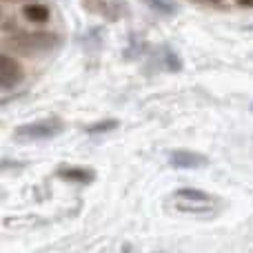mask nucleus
Masks as SVG:
<instances>
[{
	"label": "nucleus",
	"instance_id": "nucleus-1",
	"mask_svg": "<svg viewBox=\"0 0 253 253\" xmlns=\"http://www.w3.org/2000/svg\"><path fill=\"white\" fill-rule=\"evenodd\" d=\"M60 131H62V126L58 120H40V123H29V125L18 126L13 138L34 142V140H47V138H51V135H58Z\"/></svg>",
	"mask_w": 253,
	"mask_h": 253
},
{
	"label": "nucleus",
	"instance_id": "nucleus-2",
	"mask_svg": "<svg viewBox=\"0 0 253 253\" xmlns=\"http://www.w3.org/2000/svg\"><path fill=\"white\" fill-rule=\"evenodd\" d=\"M22 67L18 65V60H13L7 51L0 56V80H2V89L4 91H11L13 87L22 83Z\"/></svg>",
	"mask_w": 253,
	"mask_h": 253
},
{
	"label": "nucleus",
	"instance_id": "nucleus-3",
	"mask_svg": "<svg viewBox=\"0 0 253 253\" xmlns=\"http://www.w3.org/2000/svg\"><path fill=\"white\" fill-rule=\"evenodd\" d=\"M207 162H209L207 156L193 151H173L169 156V165L175 169H198V167H205Z\"/></svg>",
	"mask_w": 253,
	"mask_h": 253
},
{
	"label": "nucleus",
	"instance_id": "nucleus-4",
	"mask_svg": "<svg viewBox=\"0 0 253 253\" xmlns=\"http://www.w3.org/2000/svg\"><path fill=\"white\" fill-rule=\"evenodd\" d=\"M20 16L25 18L27 22H31V25H47L49 20H51V11H49L47 4L42 2H25L20 7Z\"/></svg>",
	"mask_w": 253,
	"mask_h": 253
},
{
	"label": "nucleus",
	"instance_id": "nucleus-5",
	"mask_svg": "<svg viewBox=\"0 0 253 253\" xmlns=\"http://www.w3.org/2000/svg\"><path fill=\"white\" fill-rule=\"evenodd\" d=\"M58 175H60L62 180H69V182H91L93 178H96V173L89 169H80V167H62V169H58Z\"/></svg>",
	"mask_w": 253,
	"mask_h": 253
},
{
	"label": "nucleus",
	"instance_id": "nucleus-6",
	"mask_svg": "<svg viewBox=\"0 0 253 253\" xmlns=\"http://www.w3.org/2000/svg\"><path fill=\"white\" fill-rule=\"evenodd\" d=\"M173 196L182 202H211L213 200V196H209L202 189H178Z\"/></svg>",
	"mask_w": 253,
	"mask_h": 253
},
{
	"label": "nucleus",
	"instance_id": "nucleus-7",
	"mask_svg": "<svg viewBox=\"0 0 253 253\" xmlns=\"http://www.w3.org/2000/svg\"><path fill=\"white\" fill-rule=\"evenodd\" d=\"M118 125H120L118 120L109 118V120H100V123L87 125V126H84V131H87V133H107V131H114Z\"/></svg>",
	"mask_w": 253,
	"mask_h": 253
},
{
	"label": "nucleus",
	"instance_id": "nucleus-8",
	"mask_svg": "<svg viewBox=\"0 0 253 253\" xmlns=\"http://www.w3.org/2000/svg\"><path fill=\"white\" fill-rule=\"evenodd\" d=\"M178 211H187V213H209L211 202H178Z\"/></svg>",
	"mask_w": 253,
	"mask_h": 253
},
{
	"label": "nucleus",
	"instance_id": "nucleus-9",
	"mask_svg": "<svg viewBox=\"0 0 253 253\" xmlns=\"http://www.w3.org/2000/svg\"><path fill=\"white\" fill-rule=\"evenodd\" d=\"M144 2H147L149 7L153 9V11L167 13V16H171V13H175V4H173V2H169V0H144Z\"/></svg>",
	"mask_w": 253,
	"mask_h": 253
},
{
	"label": "nucleus",
	"instance_id": "nucleus-10",
	"mask_svg": "<svg viewBox=\"0 0 253 253\" xmlns=\"http://www.w3.org/2000/svg\"><path fill=\"white\" fill-rule=\"evenodd\" d=\"M162 62H165V67L169 71H178L180 67H182V62H180V58L175 56L173 51H171V49H165V51H162V58H160Z\"/></svg>",
	"mask_w": 253,
	"mask_h": 253
},
{
	"label": "nucleus",
	"instance_id": "nucleus-11",
	"mask_svg": "<svg viewBox=\"0 0 253 253\" xmlns=\"http://www.w3.org/2000/svg\"><path fill=\"white\" fill-rule=\"evenodd\" d=\"M236 4L240 9H253V0H236Z\"/></svg>",
	"mask_w": 253,
	"mask_h": 253
},
{
	"label": "nucleus",
	"instance_id": "nucleus-12",
	"mask_svg": "<svg viewBox=\"0 0 253 253\" xmlns=\"http://www.w3.org/2000/svg\"><path fill=\"white\" fill-rule=\"evenodd\" d=\"M193 2H205V4H220L222 0H193Z\"/></svg>",
	"mask_w": 253,
	"mask_h": 253
},
{
	"label": "nucleus",
	"instance_id": "nucleus-13",
	"mask_svg": "<svg viewBox=\"0 0 253 253\" xmlns=\"http://www.w3.org/2000/svg\"><path fill=\"white\" fill-rule=\"evenodd\" d=\"M4 2H25V0H4Z\"/></svg>",
	"mask_w": 253,
	"mask_h": 253
},
{
	"label": "nucleus",
	"instance_id": "nucleus-14",
	"mask_svg": "<svg viewBox=\"0 0 253 253\" xmlns=\"http://www.w3.org/2000/svg\"><path fill=\"white\" fill-rule=\"evenodd\" d=\"M251 29H253V27H251Z\"/></svg>",
	"mask_w": 253,
	"mask_h": 253
},
{
	"label": "nucleus",
	"instance_id": "nucleus-15",
	"mask_svg": "<svg viewBox=\"0 0 253 253\" xmlns=\"http://www.w3.org/2000/svg\"><path fill=\"white\" fill-rule=\"evenodd\" d=\"M251 109H253V107H251Z\"/></svg>",
	"mask_w": 253,
	"mask_h": 253
}]
</instances>
